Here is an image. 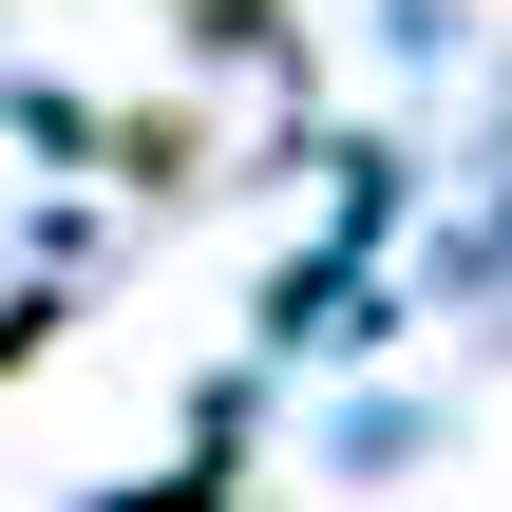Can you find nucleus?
Here are the masks:
<instances>
[{"label": "nucleus", "mask_w": 512, "mask_h": 512, "mask_svg": "<svg viewBox=\"0 0 512 512\" xmlns=\"http://www.w3.org/2000/svg\"><path fill=\"white\" fill-rule=\"evenodd\" d=\"M38 342H57V304H0V380H19V361H38Z\"/></svg>", "instance_id": "nucleus-2"}, {"label": "nucleus", "mask_w": 512, "mask_h": 512, "mask_svg": "<svg viewBox=\"0 0 512 512\" xmlns=\"http://www.w3.org/2000/svg\"><path fill=\"white\" fill-rule=\"evenodd\" d=\"M114 171H133V190H190V171H209V133H190V114H133V133H114Z\"/></svg>", "instance_id": "nucleus-1"}]
</instances>
